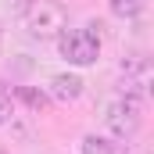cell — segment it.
Returning a JSON list of instances; mask_svg holds the SVG:
<instances>
[{
	"label": "cell",
	"instance_id": "5",
	"mask_svg": "<svg viewBox=\"0 0 154 154\" xmlns=\"http://www.w3.org/2000/svg\"><path fill=\"white\" fill-rule=\"evenodd\" d=\"M143 11V0H111V14L118 18H136Z\"/></svg>",
	"mask_w": 154,
	"mask_h": 154
},
{
	"label": "cell",
	"instance_id": "9",
	"mask_svg": "<svg viewBox=\"0 0 154 154\" xmlns=\"http://www.w3.org/2000/svg\"><path fill=\"white\" fill-rule=\"evenodd\" d=\"M7 118H11V100H7V97L0 93V125H4Z\"/></svg>",
	"mask_w": 154,
	"mask_h": 154
},
{
	"label": "cell",
	"instance_id": "4",
	"mask_svg": "<svg viewBox=\"0 0 154 154\" xmlns=\"http://www.w3.org/2000/svg\"><path fill=\"white\" fill-rule=\"evenodd\" d=\"M54 97L57 100H75L79 93H82V79L79 75H68V72H61V75H54Z\"/></svg>",
	"mask_w": 154,
	"mask_h": 154
},
{
	"label": "cell",
	"instance_id": "3",
	"mask_svg": "<svg viewBox=\"0 0 154 154\" xmlns=\"http://www.w3.org/2000/svg\"><path fill=\"white\" fill-rule=\"evenodd\" d=\"M140 125V100L136 97H122L108 108V129L115 136H133Z\"/></svg>",
	"mask_w": 154,
	"mask_h": 154
},
{
	"label": "cell",
	"instance_id": "2",
	"mask_svg": "<svg viewBox=\"0 0 154 154\" xmlns=\"http://www.w3.org/2000/svg\"><path fill=\"white\" fill-rule=\"evenodd\" d=\"M61 57H68L72 65H93L100 57V39L90 29H68L61 32Z\"/></svg>",
	"mask_w": 154,
	"mask_h": 154
},
{
	"label": "cell",
	"instance_id": "7",
	"mask_svg": "<svg viewBox=\"0 0 154 154\" xmlns=\"http://www.w3.org/2000/svg\"><path fill=\"white\" fill-rule=\"evenodd\" d=\"M22 97H25V104H29L32 111H47V108H50L47 93H39V90H22Z\"/></svg>",
	"mask_w": 154,
	"mask_h": 154
},
{
	"label": "cell",
	"instance_id": "1",
	"mask_svg": "<svg viewBox=\"0 0 154 154\" xmlns=\"http://www.w3.org/2000/svg\"><path fill=\"white\" fill-rule=\"evenodd\" d=\"M25 25H29V32L39 36V39L61 36L65 25H68V11H65L57 0H32L29 11H25Z\"/></svg>",
	"mask_w": 154,
	"mask_h": 154
},
{
	"label": "cell",
	"instance_id": "6",
	"mask_svg": "<svg viewBox=\"0 0 154 154\" xmlns=\"http://www.w3.org/2000/svg\"><path fill=\"white\" fill-rule=\"evenodd\" d=\"M82 154H115V151H111V143L104 136H86L82 140Z\"/></svg>",
	"mask_w": 154,
	"mask_h": 154
},
{
	"label": "cell",
	"instance_id": "8",
	"mask_svg": "<svg viewBox=\"0 0 154 154\" xmlns=\"http://www.w3.org/2000/svg\"><path fill=\"white\" fill-rule=\"evenodd\" d=\"M29 4H32V0H7V7H11L14 14H25V11H29Z\"/></svg>",
	"mask_w": 154,
	"mask_h": 154
}]
</instances>
